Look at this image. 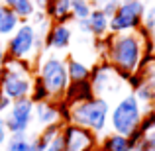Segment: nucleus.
<instances>
[{"mask_svg":"<svg viewBox=\"0 0 155 151\" xmlns=\"http://www.w3.org/2000/svg\"><path fill=\"white\" fill-rule=\"evenodd\" d=\"M143 55H145V39L137 31L108 34V47H106L104 59L106 63L114 67L120 80L128 83L130 77L140 71Z\"/></svg>","mask_w":155,"mask_h":151,"instance_id":"f257e3e1","label":"nucleus"},{"mask_svg":"<svg viewBox=\"0 0 155 151\" xmlns=\"http://www.w3.org/2000/svg\"><path fill=\"white\" fill-rule=\"evenodd\" d=\"M34 80H35V63L6 59L4 75L0 80V90L12 102L30 98L31 90H34Z\"/></svg>","mask_w":155,"mask_h":151,"instance_id":"f03ea898","label":"nucleus"},{"mask_svg":"<svg viewBox=\"0 0 155 151\" xmlns=\"http://www.w3.org/2000/svg\"><path fill=\"white\" fill-rule=\"evenodd\" d=\"M110 102L102 96H92L91 100L79 102L69 106V120L67 124L81 126L84 130H91L98 137H102L108 128V116H110Z\"/></svg>","mask_w":155,"mask_h":151,"instance_id":"7ed1b4c3","label":"nucleus"},{"mask_svg":"<svg viewBox=\"0 0 155 151\" xmlns=\"http://www.w3.org/2000/svg\"><path fill=\"white\" fill-rule=\"evenodd\" d=\"M35 77L41 80L45 87L49 100H63L65 92H67L69 84V75H67V61L59 57L57 53H45V55L38 57L35 61Z\"/></svg>","mask_w":155,"mask_h":151,"instance_id":"20e7f679","label":"nucleus"},{"mask_svg":"<svg viewBox=\"0 0 155 151\" xmlns=\"http://www.w3.org/2000/svg\"><path fill=\"white\" fill-rule=\"evenodd\" d=\"M141 118H143V106L140 104L134 92H128L110 108L108 126L114 133L130 137L140 128Z\"/></svg>","mask_w":155,"mask_h":151,"instance_id":"39448f33","label":"nucleus"},{"mask_svg":"<svg viewBox=\"0 0 155 151\" xmlns=\"http://www.w3.org/2000/svg\"><path fill=\"white\" fill-rule=\"evenodd\" d=\"M8 59L16 61H31L35 63V28L30 22H22L20 28L8 38L6 43Z\"/></svg>","mask_w":155,"mask_h":151,"instance_id":"423d86ee","label":"nucleus"},{"mask_svg":"<svg viewBox=\"0 0 155 151\" xmlns=\"http://www.w3.org/2000/svg\"><path fill=\"white\" fill-rule=\"evenodd\" d=\"M143 12H145L143 0H122L116 14L110 18V34L137 31L141 28Z\"/></svg>","mask_w":155,"mask_h":151,"instance_id":"0eeeda50","label":"nucleus"},{"mask_svg":"<svg viewBox=\"0 0 155 151\" xmlns=\"http://www.w3.org/2000/svg\"><path fill=\"white\" fill-rule=\"evenodd\" d=\"M4 122H6L10 136H28L31 124H34V100H14L8 112L4 114Z\"/></svg>","mask_w":155,"mask_h":151,"instance_id":"6e6552de","label":"nucleus"},{"mask_svg":"<svg viewBox=\"0 0 155 151\" xmlns=\"http://www.w3.org/2000/svg\"><path fill=\"white\" fill-rule=\"evenodd\" d=\"M65 151H98L100 137L92 133L91 130H84L75 124H63L61 130Z\"/></svg>","mask_w":155,"mask_h":151,"instance_id":"1a4fd4ad","label":"nucleus"},{"mask_svg":"<svg viewBox=\"0 0 155 151\" xmlns=\"http://www.w3.org/2000/svg\"><path fill=\"white\" fill-rule=\"evenodd\" d=\"M88 80H91V87H92V90H94V96L106 98V94L112 92V84L118 83L120 77L116 75L112 65L102 61V63L94 65V67L91 69V79Z\"/></svg>","mask_w":155,"mask_h":151,"instance_id":"9d476101","label":"nucleus"},{"mask_svg":"<svg viewBox=\"0 0 155 151\" xmlns=\"http://www.w3.org/2000/svg\"><path fill=\"white\" fill-rule=\"evenodd\" d=\"M73 41V30L69 24H51L45 35V51H67Z\"/></svg>","mask_w":155,"mask_h":151,"instance_id":"9b49d317","label":"nucleus"},{"mask_svg":"<svg viewBox=\"0 0 155 151\" xmlns=\"http://www.w3.org/2000/svg\"><path fill=\"white\" fill-rule=\"evenodd\" d=\"M34 120L38 122L39 128H47V126L59 124L61 114H59V102L55 100H43L34 104ZM63 124V122H61Z\"/></svg>","mask_w":155,"mask_h":151,"instance_id":"f8f14e48","label":"nucleus"},{"mask_svg":"<svg viewBox=\"0 0 155 151\" xmlns=\"http://www.w3.org/2000/svg\"><path fill=\"white\" fill-rule=\"evenodd\" d=\"M94 96V90L91 87V80H83V83H71L63 96V102L67 106H73V104H79V102H84V100H91Z\"/></svg>","mask_w":155,"mask_h":151,"instance_id":"ddd939ff","label":"nucleus"},{"mask_svg":"<svg viewBox=\"0 0 155 151\" xmlns=\"http://www.w3.org/2000/svg\"><path fill=\"white\" fill-rule=\"evenodd\" d=\"M45 14L53 24H69L71 18V0H47Z\"/></svg>","mask_w":155,"mask_h":151,"instance_id":"4468645a","label":"nucleus"},{"mask_svg":"<svg viewBox=\"0 0 155 151\" xmlns=\"http://www.w3.org/2000/svg\"><path fill=\"white\" fill-rule=\"evenodd\" d=\"M87 24H88V34H91L94 39L106 38V35L110 34V18L104 14L102 10L92 8V12H91V16H88Z\"/></svg>","mask_w":155,"mask_h":151,"instance_id":"2eb2a0df","label":"nucleus"},{"mask_svg":"<svg viewBox=\"0 0 155 151\" xmlns=\"http://www.w3.org/2000/svg\"><path fill=\"white\" fill-rule=\"evenodd\" d=\"M98 151H134V143L130 141V137L108 132L100 137Z\"/></svg>","mask_w":155,"mask_h":151,"instance_id":"dca6fc26","label":"nucleus"},{"mask_svg":"<svg viewBox=\"0 0 155 151\" xmlns=\"http://www.w3.org/2000/svg\"><path fill=\"white\" fill-rule=\"evenodd\" d=\"M20 24H22V20H20L6 4L0 2V39L10 38V35L20 28Z\"/></svg>","mask_w":155,"mask_h":151,"instance_id":"f3484780","label":"nucleus"},{"mask_svg":"<svg viewBox=\"0 0 155 151\" xmlns=\"http://www.w3.org/2000/svg\"><path fill=\"white\" fill-rule=\"evenodd\" d=\"M65 61H67V75L71 83H83V80L91 79V67L87 63L75 59V57H69Z\"/></svg>","mask_w":155,"mask_h":151,"instance_id":"a211bd4d","label":"nucleus"},{"mask_svg":"<svg viewBox=\"0 0 155 151\" xmlns=\"http://www.w3.org/2000/svg\"><path fill=\"white\" fill-rule=\"evenodd\" d=\"M2 4H6L22 22H30V18L35 12L34 0H2Z\"/></svg>","mask_w":155,"mask_h":151,"instance_id":"6ab92c4d","label":"nucleus"},{"mask_svg":"<svg viewBox=\"0 0 155 151\" xmlns=\"http://www.w3.org/2000/svg\"><path fill=\"white\" fill-rule=\"evenodd\" d=\"M91 12H92L91 0H71V18H73V22L88 20Z\"/></svg>","mask_w":155,"mask_h":151,"instance_id":"aec40b11","label":"nucleus"},{"mask_svg":"<svg viewBox=\"0 0 155 151\" xmlns=\"http://www.w3.org/2000/svg\"><path fill=\"white\" fill-rule=\"evenodd\" d=\"M2 151H34L30 136H10Z\"/></svg>","mask_w":155,"mask_h":151,"instance_id":"412c9836","label":"nucleus"},{"mask_svg":"<svg viewBox=\"0 0 155 151\" xmlns=\"http://www.w3.org/2000/svg\"><path fill=\"white\" fill-rule=\"evenodd\" d=\"M141 28H143L149 35L155 34V4H151V6H145L143 18H141Z\"/></svg>","mask_w":155,"mask_h":151,"instance_id":"4be33fe9","label":"nucleus"},{"mask_svg":"<svg viewBox=\"0 0 155 151\" xmlns=\"http://www.w3.org/2000/svg\"><path fill=\"white\" fill-rule=\"evenodd\" d=\"M31 100H34V104L35 102H43V100H49V94H47V90H45V87L41 84V80L35 77V80H34V90H31V96H30Z\"/></svg>","mask_w":155,"mask_h":151,"instance_id":"5701e85b","label":"nucleus"},{"mask_svg":"<svg viewBox=\"0 0 155 151\" xmlns=\"http://www.w3.org/2000/svg\"><path fill=\"white\" fill-rule=\"evenodd\" d=\"M118 6H120V2L118 0H106V2L102 4L100 8H96V10H102L108 18H112L114 14H116V10H118Z\"/></svg>","mask_w":155,"mask_h":151,"instance_id":"b1692460","label":"nucleus"},{"mask_svg":"<svg viewBox=\"0 0 155 151\" xmlns=\"http://www.w3.org/2000/svg\"><path fill=\"white\" fill-rule=\"evenodd\" d=\"M134 151H155V143L145 136V137H141V140L134 145Z\"/></svg>","mask_w":155,"mask_h":151,"instance_id":"393cba45","label":"nucleus"},{"mask_svg":"<svg viewBox=\"0 0 155 151\" xmlns=\"http://www.w3.org/2000/svg\"><path fill=\"white\" fill-rule=\"evenodd\" d=\"M8 137H10V133H8L6 122H4V114H0V151H2V147H4V145H6Z\"/></svg>","mask_w":155,"mask_h":151,"instance_id":"a878e982","label":"nucleus"},{"mask_svg":"<svg viewBox=\"0 0 155 151\" xmlns=\"http://www.w3.org/2000/svg\"><path fill=\"white\" fill-rule=\"evenodd\" d=\"M45 151H65V145H63V140H61V133L51 141L49 145L45 147Z\"/></svg>","mask_w":155,"mask_h":151,"instance_id":"bb28decb","label":"nucleus"},{"mask_svg":"<svg viewBox=\"0 0 155 151\" xmlns=\"http://www.w3.org/2000/svg\"><path fill=\"white\" fill-rule=\"evenodd\" d=\"M10 106H12V100L8 98V96L4 94L2 90H0V114H6Z\"/></svg>","mask_w":155,"mask_h":151,"instance_id":"cd10ccee","label":"nucleus"},{"mask_svg":"<svg viewBox=\"0 0 155 151\" xmlns=\"http://www.w3.org/2000/svg\"><path fill=\"white\" fill-rule=\"evenodd\" d=\"M8 59V53H6V43L0 39V67H4V63H6Z\"/></svg>","mask_w":155,"mask_h":151,"instance_id":"c85d7f7f","label":"nucleus"},{"mask_svg":"<svg viewBox=\"0 0 155 151\" xmlns=\"http://www.w3.org/2000/svg\"><path fill=\"white\" fill-rule=\"evenodd\" d=\"M34 4H35V10L45 12V8H47V0H34Z\"/></svg>","mask_w":155,"mask_h":151,"instance_id":"c756f323","label":"nucleus"},{"mask_svg":"<svg viewBox=\"0 0 155 151\" xmlns=\"http://www.w3.org/2000/svg\"><path fill=\"white\" fill-rule=\"evenodd\" d=\"M147 137H149V140H151V141H153V143H155V130H151V132H149V133H147Z\"/></svg>","mask_w":155,"mask_h":151,"instance_id":"7c9ffc66","label":"nucleus"},{"mask_svg":"<svg viewBox=\"0 0 155 151\" xmlns=\"http://www.w3.org/2000/svg\"><path fill=\"white\" fill-rule=\"evenodd\" d=\"M118 2H122V0H118Z\"/></svg>","mask_w":155,"mask_h":151,"instance_id":"2f4dec72","label":"nucleus"},{"mask_svg":"<svg viewBox=\"0 0 155 151\" xmlns=\"http://www.w3.org/2000/svg\"><path fill=\"white\" fill-rule=\"evenodd\" d=\"M0 2H2V0H0Z\"/></svg>","mask_w":155,"mask_h":151,"instance_id":"473e14b6","label":"nucleus"}]
</instances>
